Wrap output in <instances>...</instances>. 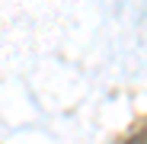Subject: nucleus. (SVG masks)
<instances>
[{"mask_svg":"<svg viewBox=\"0 0 147 144\" xmlns=\"http://www.w3.org/2000/svg\"><path fill=\"white\" fill-rule=\"evenodd\" d=\"M125 144H147V131H141V135H134V138H128Z\"/></svg>","mask_w":147,"mask_h":144,"instance_id":"nucleus-1","label":"nucleus"}]
</instances>
